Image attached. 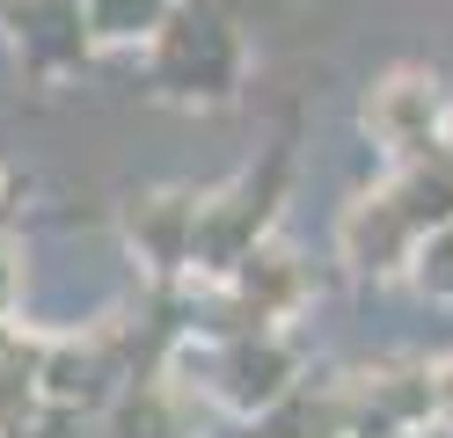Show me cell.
<instances>
[{
  "label": "cell",
  "mask_w": 453,
  "mask_h": 438,
  "mask_svg": "<svg viewBox=\"0 0 453 438\" xmlns=\"http://www.w3.org/2000/svg\"><path fill=\"white\" fill-rule=\"evenodd\" d=\"M0 22H8V37H15V58L30 73H44V81H59V73H73V66L96 58L88 22H81V0H8Z\"/></svg>",
  "instance_id": "obj_7"
},
{
  "label": "cell",
  "mask_w": 453,
  "mask_h": 438,
  "mask_svg": "<svg viewBox=\"0 0 453 438\" xmlns=\"http://www.w3.org/2000/svg\"><path fill=\"white\" fill-rule=\"evenodd\" d=\"M439 154L453 161V110H446V125H439Z\"/></svg>",
  "instance_id": "obj_16"
},
{
  "label": "cell",
  "mask_w": 453,
  "mask_h": 438,
  "mask_svg": "<svg viewBox=\"0 0 453 438\" xmlns=\"http://www.w3.org/2000/svg\"><path fill=\"white\" fill-rule=\"evenodd\" d=\"M351 438H417L432 424V358H373L344 373Z\"/></svg>",
  "instance_id": "obj_4"
},
{
  "label": "cell",
  "mask_w": 453,
  "mask_h": 438,
  "mask_svg": "<svg viewBox=\"0 0 453 438\" xmlns=\"http://www.w3.org/2000/svg\"><path fill=\"white\" fill-rule=\"evenodd\" d=\"M118 227H125L132 256L147 263V271H154L161 285L190 278V242H197V190H183V183L132 190V197H125V212H118Z\"/></svg>",
  "instance_id": "obj_6"
},
{
  "label": "cell",
  "mask_w": 453,
  "mask_h": 438,
  "mask_svg": "<svg viewBox=\"0 0 453 438\" xmlns=\"http://www.w3.org/2000/svg\"><path fill=\"white\" fill-rule=\"evenodd\" d=\"M446 88H453V81H446Z\"/></svg>",
  "instance_id": "obj_19"
},
{
  "label": "cell",
  "mask_w": 453,
  "mask_h": 438,
  "mask_svg": "<svg viewBox=\"0 0 453 438\" xmlns=\"http://www.w3.org/2000/svg\"><path fill=\"white\" fill-rule=\"evenodd\" d=\"M0 204H8V175H0Z\"/></svg>",
  "instance_id": "obj_17"
},
{
  "label": "cell",
  "mask_w": 453,
  "mask_h": 438,
  "mask_svg": "<svg viewBox=\"0 0 453 438\" xmlns=\"http://www.w3.org/2000/svg\"><path fill=\"white\" fill-rule=\"evenodd\" d=\"M286 183H293V154H286V146H271L264 168H242L226 190H197L190 271L219 285L249 249H264V242H271V227H278V204H286Z\"/></svg>",
  "instance_id": "obj_2"
},
{
  "label": "cell",
  "mask_w": 453,
  "mask_h": 438,
  "mask_svg": "<svg viewBox=\"0 0 453 438\" xmlns=\"http://www.w3.org/2000/svg\"><path fill=\"white\" fill-rule=\"evenodd\" d=\"M15 300H22V242H8V234H0V329H8Z\"/></svg>",
  "instance_id": "obj_14"
},
{
  "label": "cell",
  "mask_w": 453,
  "mask_h": 438,
  "mask_svg": "<svg viewBox=\"0 0 453 438\" xmlns=\"http://www.w3.org/2000/svg\"><path fill=\"white\" fill-rule=\"evenodd\" d=\"M103 438H197V395L168 373H139L103 402Z\"/></svg>",
  "instance_id": "obj_8"
},
{
  "label": "cell",
  "mask_w": 453,
  "mask_h": 438,
  "mask_svg": "<svg viewBox=\"0 0 453 438\" xmlns=\"http://www.w3.org/2000/svg\"><path fill=\"white\" fill-rule=\"evenodd\" d=\"M242 73H249V44H242V22L226 15L219 0H176V15H168L154 29V44H147L154 96L183 103V110L234 103Z\"/></svg>",
  "instance_id": "obj_1"
},
{
  "label": "cell",
  "mask_w": 453,
  "mask_h": 438,
  "mask_svg": "<svg viewBox=\"0 0 453 438\" xmlns=\"http://www.w3.org/2000/svg\"><path fill=\"white\" fill-rule=\"evenodd\" d=\"M388 197L403 204V219L417 227V234H439V227H453V161L439 154H417V161H403L388 175Z\"/></svg>",
  "instance_id": "obj_10"
},
{
  "label": "cell",
  "mask_w": 453,
  "mask_h": 438,
  "mask_svg": "<svg viewBox=\"0 0 453 438\" xmlns=\"http://www.w3.org/2000/svg\"><path fill=\"white\" fill-rule=\"evenodd\" d=\"M446 110H453V88L432 66H380L373 81H365V96H358V132L403 168V161H417V154L439 146Z\"/></svg>",
  "instance_id": "obj_3"
},
{
  "label": "cell",
  "mask_w": 453,
  "mask_h": 438,
  "mask_svg": "<svg viewBox=\"0 0 453 438\" xmlns=\"http://www.w3.org/2000/svg\"><path fill=\"white\" fill-rule=\"evenodd\" d=\"M432 417L453 431V350H446V358H432Z\"/></svg>",
  "instance_id": "obj_15"
},
{
  "label": "cell",
  "mask_w": 453,
  "mask_h": 438,
  "mask_svg": "<svg viewBox=\"0 0 453 438\" xmlns=\"http://www.w3.org/2000/svg\"><path fill=\"white\" fill-rule=\"evenodd\" d=\"M168 15H176V0H81L96 51H147Z\"/></svg>",
  "instance_id": "obj_11"
},
{
  "label": "cell",
  "mask_w": 453,
  "mask_h": 438,
  "mask_svg": "<svg viewBox=\"0 0 453 438\" xmlns=\"http://www.w3.org/2000/svg\"><path fill=\"white\" fill-rule=\"evenodd\" d=\"M22 438H88V417H81V409H44L37 402V417L22 424Z\"/></svg>",
  "instance_id": "obj_13"
},
{
  "label": "cell",
  "mask_w": 453,
  "mask_h": 438,
  "mask_svg": "<svg viewBox=\"0 0 453 438\" xmlns=\"http://www.w3.org/2000/svg\"><path fill=\"white\" fill-rule=\"evenodd\" d=\"M410 249H417V227L403 219V204L388 197V183L344 197V212H336V263H344L351 278H373V285L403 278Z\"/></svg>",
  "instance_id": "obj_5"
},
{
  "label": "cell",
  "mask_w": 453,
  "mask_h": 438,
  "mask_svg": "<svg viewBox=\"0 0 453 438\" xmlns=\"http://www.w3.org/2000/svg\"><path fill=\"white\" fill-rule=\"evenodd\" d=\"M410 292L417 300H432V307H453V227L439 234H417V249H410Z\"/></svg>",
  "instance_id": "obj_12"
},
{
  "label": "cell",
  "mask_w": 453,
  "mask_h": 438,
  "mask_svg": "<svg viewBox=\"0 0 453 438\" xmlns=\"http://www.w3.org/2000/svg\"><path fill=\"white\" fill-rule=\"evenodd\" d=\"M249 438H351V388L344 373H322V380H300V388L264 409Z\"/></svg>",
  "instance_id": "obj_9"
},
{
  "label": "cell",
  "mask_w": 453,
  "mask_h": 438,
  "mask_svg": "<svg viewBox=\"0 0 453 438\" xmlns=\"http://www.w3.org/2000/svg\"><path fill=\"white\" fill-rule=\"evenodd\" d=\"M0 8H8V0H0Z\"/></svg>",
  "instance_id": "obj_18"
}]
</instances>
